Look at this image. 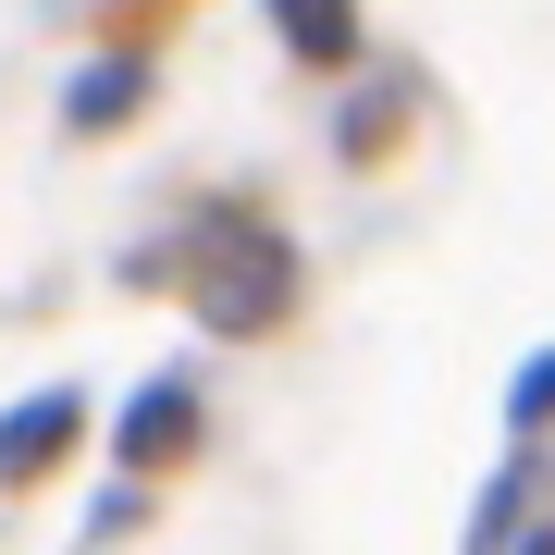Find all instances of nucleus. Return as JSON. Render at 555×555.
Segmentation results:
<instances>
[{
  "instance_id": "f257e3e1",
  "label": "nucleus",
  "mask_w": 555,
  "mask_h": 555,
  "mask_svg": "<svg viewBox=\"0 0 555 555\" xmlns=\"http://www.w3.org/2000/svg\"><path fill=\"white\" fill-rule=\"evenodd\" d=\"M137 284H173L198 334H272V321H297V235L259 198H198L173 247L137 259Z\"/></svg>"
},
{
  "instance_id": "f03ea898",
  "label": "nucleus",
  "mask_w": 555,
  "mask_h": 555,
  "mask_svg": "<svg viewBox=\"0 0 555 555\" xmlns=\"http://www.w3.org/2000/svg\"><path fill=\"white\" fill-rule=\"evenodd\" d=\"M87 383H25L13 408H0V494H38V481H62V456H87Z\"/></svg>"
},
{
  "instance_id": "7ed1b4c3",
  "label": "nucleus",
  "mask_w": 555,
  "mask_h": 555,
  "mask_svg": "<svg viewBox=\"0 0 555 555\" xmlns=\"http://www.w3.org/2000/svg\"><path fill=\"white\" fill-rule=\"evenodd\" d=\"M198 420H210L198 371H160V383H137V396H124V420H112V469H124V481L185 469V456H198Z\"/></svg>"
},
{
  "instance_id": "20e7f679",
  "label": "nucleus",
  "mask_w": 555,
  "mask_h": 555,
  "mask_svg": "<svg viewBox=\"0 0 555 555\" xmlns=\"http://www.w3.org/2000/svg\"><path fill=\"white\" fill-rule=\"evenodd\" d=\"M149 87H160V50H137V38L100 50L75 87H62V137H124V124L149 112Z\"/></svg>"
},
{
  "instance_id": "39448f33",
  "label": "nucleus",
  "mask_w": 555,
  "mask_h": 555,
  "mask_svg": "<svg viewBox=\"0 0 555 555\" xmlns=\"http://www.w3.org/2000/svg\"><path fill=\"white\" fill-rule=\"evenodd\" d=\"M358 75H371V87H358V100L334 112V149H346V160H383V149H396L408 124H420V112H433V87H420L408 62H358Z\"/></svg>"
},
{
  "instance_id": "423d86ee",
  "label": "nucleus",
  "mask_w": 555,
  "mask_h": 555,
  "mask_svg": "<svg viewBox=\"0 0 555 555\" xmlns=\"http://www.w3.org/2000/svg\"><path fill=\"white\" fill-rule=\"evenodd\" d=\"M272 13L284 62H309V75H358L371 62V25H358V0H259Z\"/></svg>"
},
{
  "instance_id": "0eeeda50",
  "label": "nucleus",
  "mask_w": 555,
  "mask_h": 555,
  "mask_svg": "<svg viewBox=\"0 0 555 555\" xmlns=\"http://www.w3.org/2000/svg\"><path fill=\"white\" fill-rule=\"evenodd\" d=\"M543 408H555V358H518V383H506V444H531Z\"/></svg>"
}]
</instances>
